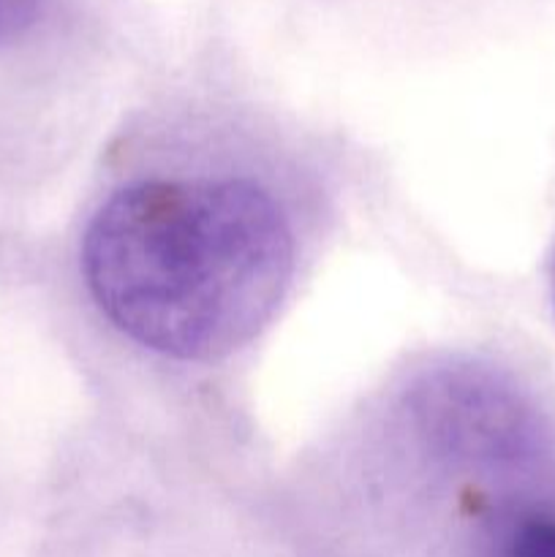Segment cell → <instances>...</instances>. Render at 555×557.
I'll return each mask as SVG.
<instances>
[{"mask_svg":"<svg viewBox=\"0 0 555 557\" xmlns=\"http://www.w3.org/2000/svg\"><path fill=\"white\" fill-rule=\"evenodd\" d=\"M550 286H553V299H555V253H553V264H550Z\"/></svg>","mask_w":555,"mask_h":557,"instance_id":"4","label":"cell"},{"mask_svg":"<svg viewBox=\"0 0 555 557\" xmlns=\"http://www.w3.org/2000/svg\"><path fill=\"white\" fill-rule=\"evenodd\" d=\"M479 557H555V500L528 495L493 506L479 528Z\"/></svg>","mask_w":555,"mask_h":557,"instance_id":"2","label":"cell"},{"mask_svg":"<svg viewBox=\"0 0 555 557\" xmlns=\"http://www.w3.org/2000/svg\"><path fill=\"white\" fill-rule=\"evenodd\" d=\"M44 0H0V47L14 44L38 22Z\"/></svg>","mask_w":555,"mask_h":557,"instance_id":"3","label":"cell"},{"mask_svg":"<svg viewBox=\"0 0 555 557\" xmlns=\"http://www.w3.org/2000/svg\"><path fill=\"white\" fill-rule=\"evenodd\" d=\"M82 270L101 313L141 348L212 362L254 341L294 270L286 218L239 180H150L90 221Z\"/></svg>","mask_w":555,"mask_h":557,"instance_id":"1","label":"cell"}]
</instances>
